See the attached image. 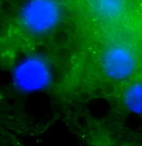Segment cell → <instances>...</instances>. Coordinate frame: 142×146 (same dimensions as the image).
I'll return each instance as SVG.
<instances>
[{
    "label": "cell",
    "instance_id": "6da1fadb",
    "mask_svg": "<svg viewBox=\"0 0 142 146\" xmlns=\"http://www.w3.org/2000/svg\"><path fill=\"white\" fill-rule=\"evenodd\" d=\"M13 82L15 87L25 92H34L44 89L52 80V72L43 58L29 56L21 61L15 68Z\"/></svg>",
    "mask_w": 142,
    "mask_h": 146
},
{
    "label": "cell",
    "instance_id": "7a4b0ae2",
    "mask_svg": "<svg viewBox=\"0 0 142 146\" xmlns=\"http://www.w3.org/2000/svg\"><path fill=\"white\" fill-rule=\"evenodd\" d=\"M60 11L52 1L38 0L27 2L21 11L24 26L36 34H43L52 29L59 21Z\"/></svg>",
    "mask_w": 142,
    "mask_h": 146
},
{
    "label": "cell",
    "instance_id": "3957f363",
    "mask_svg": "<svg viewBox=\"0 0 142 146\" xmlns=\"http://www.w3.org/2000/svg\"><path fill=\"white\" fill-rule=\"evenodd\" d=\"M102 65L105 73L115 80L125 79L134 72L135 60L133 53L127 49L114 46L104 54Z\"/></svg>",
    "mask_w": 142,
    "mask_h": 146
},
{
    "label": "cell",
    "instance_id": "277c9868",
    "mask_svg": "<svg viewBox=\"0 0 142 146\" xmlns=\"http://www.w3.org/2000/svg\"><path fill=\"white\" fill-rule=\"evenodd\" d=\"M142 87L141 83L130 86L124 94V100L129 109L137 112L142 110Z\"/></svg>",
    "mask_w": 142,
    "mask_h": 146
}]
</instances>
